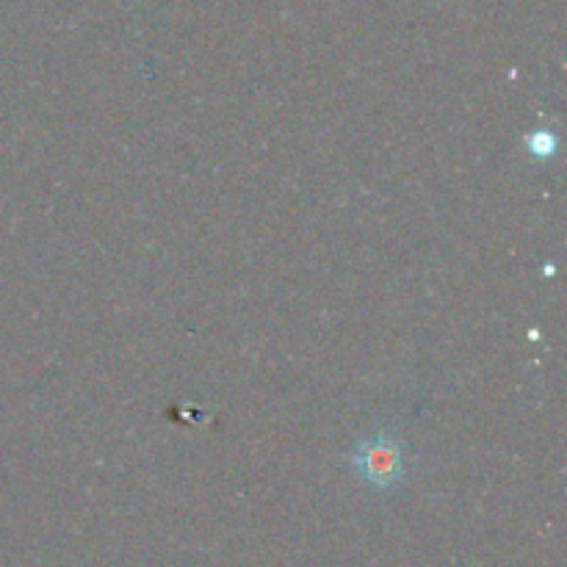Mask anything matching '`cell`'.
Segmentation results:
<instances>
[{
	"label": "cell",
	"mask_w": 567,
	"mask_h": 567,
	"mask_svg": "<svg viewBox=\"0 0 567 567\" xmlns=\"http://www.w3.org/2000/svg\"><path fill=\"white\" fill-rule=\"evenodd\" d=\"M347 465L363 485L374 491H393L410 474L408 437L396 426H382L349 449Z\"/></svg>",
	"instance_id": "1"
},
{
	"label": "cell",
	"mask_w": 567,
	"mask_h": 567,
	"mask_svg": "<svg viewBox=\"0 0 567 567\" xmlns=\"http://www.w3.org/2000/svg\"><path fill=\"white\" fill-rule=\"evenodd\" d=\"M529 150L535 155H540V158H548L557 150V138L551 136V131H535L529 136Z\"/></svg>",
	"instance_id": "2"
}]
</instances>
